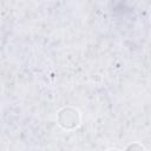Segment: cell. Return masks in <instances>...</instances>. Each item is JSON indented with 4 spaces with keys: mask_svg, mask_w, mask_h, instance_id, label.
Listing matches in <instances>:
<instances>
[{
    "mask_svg": "<svg viewBox=\"0 0 151 151\" xmlns=\"http://www.w3.org/2000/svg\"><path fill=\"white\" fill-rule=\"evenodd\" d=\"M125 149L126 150H144L145 147L143 146V144L142 143H139V142H133V143H130L129 145H126L125 146Z\"/></svg>",
    "mask_w": 151,
    "mask_h": 151,
    "instance_id": "7a4b0ae2",
    "label": "cell"
},
{
    "mask_svg": "<svg viewBox=\"0 0 151 151\" xmlns=\"http://www.w3.org/2000/svg\"><path fill=\"white\" fill-rule=\"evenodd\" d=\"M55 119H57V124L63 130L73 131L78 129L81 124V113L77 107L66 105L58 110Z\"/></svg>",
    "mask_w": 151,
    "mask_h": 151,
    "instance_id": "6da1fadb",
    "label": "cell"
}]
</instances>
